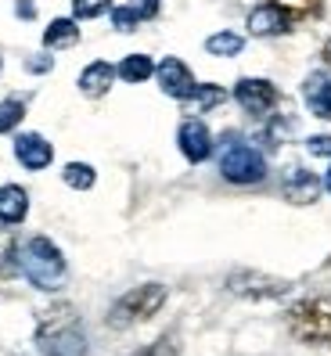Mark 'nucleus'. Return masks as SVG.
<instances>
[{"label": "nucleus", "mask_w": 331, "mask_h": 356, "mask_svg": "<svg viewBox=\"0 0 331 356\" xmlns=\"http://www.w3.org/2000/svg\"><path fill=\"white\" fill-rule=\"evenodd\" d=\"M36 346L44 356H87V334H83L79 313L69 302H58L40 313Z\"/></svg>", "instance_id": "obj_1"}, {"label": "nucleus", "mask_w": 331, "mask_h": 356, "mask_svg": "<svg viewBox=\"0 0 331 356\" xmlns=\"http://www.w3.org/2000/svg\"><path fill=\"white\" fill-rule=\"evenodd\" d=\"M18 270L29 277V284L54 291L65 281V256L58 252V245L51 238H33L22 245V256H18Z\"/></svg>", "instance_id": "obj_2"}, {"label": "nucleus", "mask_w": 331, "mask_h": 356, "mask_svg": "<svg viewBox=\"0 0 331 356\" xmlns=\"http://www.w3.org/2000/svg\"><path fill=\"white\" fill-rule=\"evenodd\" d=\"M288 331L302 346L331 342V296H309L288 309Z\"/></svg>", "instance_id": "obj_3"}, {"label": "nucleus", "mask_w": 331, "mask_h": 356, "mask_svg": "<svg viewBox=\"0 0 331 356\" xmlns=\"http://www.w3.org/2000/svg\"><path fill=\"white\" fill-rule=\"evenodd\" d=\"M162 302H166V284H137L122 299L112 302L108 324L112 327H134L140 321H152L155 313L162 309Z\"/></svg>", "instance_id": "obj_4"}, {"label": "nucleus", "mask_w": 331, "mask_h": 356, "mask_svg": "<svg viewBox=\"0 0 331 356\" xmlns=\"http://www.w3.org/2000/svg\"><path fill=\"white\" fill-rule=\"evenodd\" d=\"M220 173L231 184H256V180L266 177V159L252 148V144H245L238 137H227L223 152H220Z\"/></svg>", "instance_id": "obj_5"}, {"label": "nucleus", "mask_w": 331, "mask_h": 356, "mask_svg": "<svg viewBox=\"0 0 331 356\" xmlns=\"http://www.w3.org/2000/svg\"><path fill=\"white\" fill-rule=\"evenodd\" d=\"M234 97H238L241 108L252 112V115H271L277 108V87H274L271 79H256V76L238 79Z\"/></svg>", "instance_id": "obj_6"}, {"label": "nucleus", "mask_w": 331, "mask_h": 356, "mask_svg": "<svg viewBox=\"0 0 331 356\" xmlns=\"http://www.w3.org/2000/svg\"><path fill=\"white\" fill-rule=\"evenodd\" d=\"M155 79H159V87H162V94H170V97H177V101H188L191 94H195V76H191V69L184 65L180 58H162L159 65H155Z\"/></svg>", "instance_id": "obj_7"}, {"label": "nucleus", "mask_w": 331, "mask_h": 356, "mask_svg": "<svg viewBox=\"0 0 331 356\" xmlns=\"http://www.w3.org/2000/svg\"><path fill=\"white\" fill-rule=\"evenodd\" d=\"M227 288H231L234 296H245V299H277L292 284L277 281V277H266V274H252V270H241V274H234L227 281Z\"/></svg>", "instance_id": "obj_8"}, {"label": "nucleus", "mask_w": 331, "mask_h": 356, "mask_svg": "<svg viewBox=\"0 0 331 356\" xmlns=\"http://www.w3.org/2000/svg\"><path fill=\"white\" fill-rule=\"evenodd\" d=\"M177 140H180V152L188 162H205L213 152V134L202 119H184L177 130Z\"/></svg>", "instance_id": "obj_9"}, {"label": "nucleus", "mask_w": 331, "mask_h": 356, "mask_svg": "<svg viewBox=\"0 0 331 356\" xmlns=\"http://www.w3.org/2000/svg\"><path fill=\"white\" fill-rule=\"evenodd\" d=\"M292 26H296V18L288 15L284 8L271 4V0L248 11V33H252V36H281V33H288Z\"/></svg>", "instance_id": "obj_10"}, {"label": "nucleus", "mask_w": 331, "mask_h": 356, "mask_svg": "<svg viewBox=\"0 0 331 356\" xmlns=\"http://www.w3.org/2000/svg\"><path fill=\"white\" fill-rule=\"evenodd\" d=\"M15 159L22 162L26 170H47L54 152H51V144L40 134H18L15 137Z\"/></svg>", "instance_id": "obj_11"}, {"label": "nucleus", "mask_w": 331, "mask_h": 356, "mask_svg": "<svg viewBox=\"0 0 331 356\" xmlns=\"http://www.w3.org/2000/svg\"><path fill=\"white\" fill-rule=\"evenodd\" d=\"M321 187H324V184L309 173V170H302V165H292V170H288V177H284V198L296 202V205H309V202L321 198Z\"/></svg>", "instance_id": "obj_12"}, {"label": "nucleus", "mask_w": 331, "mask_h": 356, "mask_svg": "<svg viewBox=\"0 0 331 356\" xmlns=\"http://www.w3.org/2000/svg\"><path fill=\"white\" fill-rule=\"evenodd\" d=\"M302 97H306V108L317 119H331V76L328 72H309L302 83Z\"/></svg>", "instance_id": "obj_13"}, {"label": "nucleus", "mask_w": 331, "mask_h": 356, "mask_svg": "<svg viewBox=\"0 0 331 356\" xmlns=\"http://www.w3.org/2000/svg\"><path fill=\"white\" fill-rule=\"evenodd\" d=\"M112 83H115V69L108 65V61H90V65L79 72V90L87 94V97H101V94H108Z\"/></svg>", "instance_id": "obj_14"}, {"label": "nucleus", "mask_w": 331, "mask_h": 356, "mask_svg": "<svg viewBox=\"0 0 331 356\" xmlns=\"http://www.w3.org/2000/svg\"><path fill=\"white\" fill-rule=\"evenodd\" d=\"M29 213V195L22 191L18 184H8V187H0V220H4L8 227L15 223H22Z\"/></svg>", "instance_id": "obj_15"}, {"label": "nucleus", "mask_w": 331, "mask_h": 356, "mask_svg": "<svg viewBox=\"0 0 331 356\" xmlns=\"http://www.w3.org/2000/svg\"><path fill=\"white\" fill-rule=\"evenodd\" d=\"M72 44H79V26L72 22V18H54V22L47 26V33H44V47L61 51V47H72Z\"/></svg>", "instance_id": "obj_16"}, {"label": "nucleus", "mask_w": 331, "mask_h": 356, "mask_svg": "<svg viewBox=\"0 0 331 356\" xmlns=\"http://www.w3.org/2000/svg\"><path fill=\"white\" fill-rule=\"evenodd\" d=\"M152 72H155V61H152L148 54H127V58L115 65V76L127 79V83H144Z\"/></svg>", "instance_id": "obj_17"}, {"label": "nucleus", "mask_w": 331, "mask_h": 356, "mask_svg": "<svg viewBox=\"0 0 331 356\" xmlns=\"http://www.w3.org/2000/svg\"><path fill=\"white\" fill-rule=\"evenodd\" d=\"M241 47H245V40L238 33H231V29L213 33L209 40H205V51L216 54V58H234V54H241Z\"/></svg>", "instance_id": "obj_18"}, {"label": "nucleus", "mask_w": 331, "mask_h": 356, "mask_svg": "<svg viewBox=\"0 0 331 356\" xmlns=\"http://www.w3.org/2000/svg\"><path fill=\"white\" fill-rule=\"evenodd\" d=\"M61 180H65L69 187H76V191H87V187H94L97 173L90 170L87 162H69L65 170H61Z\"/></svg>", "instance_id": "obj_19"}, {"label": "nucleus", "mask_w": 331, "mask_h": 356, "mask_svg": "<svg viewBox=\"0 0 331 356\" xmlns=\"http://www.w3.org/2000/svg\"><path fill=\"white\" fill-rule=\"evenodd\" d=\"M223 97H227L223 87H216V83H202V87H195V94H191L188 101H195L198 112H209V108H216Z\"/></svg>", "instance_id": "obj_20"}, {"label": "nucleus", "mask_w": 331, "mask_h": 356, "mask_svg": "<svg viewBox=\"0 0 331 356\" xmlns=\"http://www.w3.org/2000/svg\"><path fill=\"white\" fill-rule=\"evenodd\" d=\"M22 115H26V104L18 101V97L4 101V104H0V134H8V130H15L18 122H22Z\"/></svg>", "instance_id": "obj_21"}, {"label": "nucleus", "mask_w": 331, "mask_h": 356, "mask_svg": "<svg viewBox=\"0 0 331 356\" xmlns=\"http://www.w3.org/2000/svg\"><path fill=\"white\" fill-rule=\"evenodd\" d=\"M271 4L284 8V11H288V15H292L296 22H299V18H309V15H317L324 0H271Z\"/></svg>", "instance_id": "obj_22"}, {"label": "nucleus", "mask_w": 331, "mask_h": 356, "mask_svg": "<svg viewBox=\"0 0 331 356\" xmlns=\"http://www.w3.org/2000/svg\"><path fill=\"white\" fill-rule=\"evenodd\" d=\"M134 356H180V346H177V339H173V334H162L159 342H152V346L137 349Z\"/></svg>", "instance_id": "obj_23"}, {"label": "nucleus", "mask_w": 331, "mask_h": 356, "mask_svg": "<svg viewBox=\"0 0 331 356\" xmlns=\"http://www.w3.org/2000/svg\"><path fill=\"white\" fill-rule=\"evenodd\" d=\"M112 8V0H72V11L76 18H97Z\"/></svg>", "instance_id": "obj_24"}, {"label": "nucleus", "mask_w": 331, "mask_h": 356, "mask_svg": "<svg viewBox=\"0 0 331 356\" xmlns=\"http://www.w3.org/2000/svg\"><path fill=\"white\" fill-rule=\"evenodd\" d=\"M137 22H140V15H137V8H134V4H127V8H115V11H112V26H115L119 33H130V29H137Z\"/></svg>", "instance_id": "obj_25"}, {"label": "nucleus", "mask_w": 331, "mask_h": 356, "mask_svg": "<svg viewBox=\"0 0 331 356\" xmlns=\"http://www.w3.org/2000/svg\"><path fill=\"white\" fill-rule=\"evenodd\" d=\"M306 152L317 155V159H328L331 155V134H314L306 140Z\"/></svg>", "instance_id": "obj_26"}, {"label": "nucleus", "mask_w": 331, "mask_h": 356, "mask_svg": "<svg viewBox=\"0 0 331 356\" xmlns=\"http://www.w3.org/2000/svg\"><path fill=\"white\" fill-rule=\"evenodd\" d=\"M134 8L140 18H155L159 15V0H134Z\"/></svg>", "instance_id": "obj_27"}, {"label": "nucleus", "mask_w": 331, "mask_h": 356, "mask_svg": "<svg viewBox=\"0 0 331 356\" xmlns=\"http://www.w3.org/2000/svg\"><path fill=\"white\" fill-rule=\"evenodd\" d=\"M26 69H29V72H47V69H51V54L29 58V61H26Z\"/></svg>", "instance_id": "obj_28"}, {"label": "nucleus", "mask_w": 331, "mask_h": 356, "mask_svg": "<svg viewBox=\"0 0 331 356\" xmlns=\"http://www.w3.org/2000/svg\"><path fill=\"white\" fill-rule=\"evenodd\" d=\"M15 11H18V18H33V15H36V8L26 4V0H18V8H15Z\"/></svg>", "instance_id": "obj_29"}, {"label": "nucleus", "mask_w": 331, "mask_h": 356, "mask_svg": "<svg viewBox=\"0 0 331 356\" xmlns=\"http://www.w3.org/2000/svg\"><path fill=\"white\" fill-rule=\"evenodd\" d=\"M324 65L331 69V40H328V44H324Z\"/></svg>", "instance_id": "obj_30"}, {"label": "nucleus", "mask_w": 331, "mask_h": 356, "mask_svg": "<svg viewBox=\"0 0 331 356\" xmlns=\"http://www.w3.org/2000/svg\"><path fill=\"white\" fill-rule=\"evenodd\" d=\"M324 187H328V191H331V165H328V177H324Z\"/></svg>", "instance_id": "obj_31"}]
</instances>
